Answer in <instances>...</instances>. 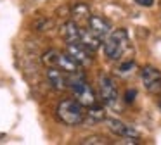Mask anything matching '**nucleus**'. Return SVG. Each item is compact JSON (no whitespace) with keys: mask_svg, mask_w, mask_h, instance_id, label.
<instances>
[{"mask_svg":"<svg viewBox=\"0 0 161 145\" xmlns=\"http://www.w3.org/2000/svg\"><path fill=\"white\" fill-rule=\"evenodd\" d=\"M68 88L73 92L75 99L85 107H90L97 104L95 93L92 90V86L87 83L83 72H75V74H68Z\"/></svg>","mask_w":161,"mask_h":145,"instance_id":"obj_1","label":"nucleus"},{"mask_svg":"<svg viewBox=\"0 0 161 145\" xmlns=\"http://www.w3.org/2000/svg\"><path fill=\"white\" fill-rule=\"evenodd\" d=\"M85 105H81L76 99H66L61 100L57 105V117L61 123L68 124V126H78L85 121Z\"/></svg>","mask_w":161,"mask_h":145,"instance_id":"obj_2","label":"nucleus"},{"mask_svg":"<svg viewBox=\"0 0 161 145\" xmlns=\"http://www.w3.org/2000/svg\"><path fill=\"white\" fill-rule=\"evenodd\" d=\"M42 61H43V64H45L47 67H57V69H61L63 72H66V74L81 72L80 71L81 67L69 57V55H68V54H61V52H57V50L45 52L43 57H42Z\"/></svg>","mask_w":161,"mask_h":145,"instance_id":"obj_3","label":"nucleus"},{"mask_svg":"<svg viewBox=\"0 0 161 145\" xmlns=\"http://www.w3.org/2000/svg\"><path fill=\"white\" fill-rule=\"evenodd\" d=\"M126 47H128V36H126L125 30H116L106 38L104 41V54L108 59L116 61L125 54Z\"/></svg>","mask_w":161,"mask_h":145,"instance_id":"obj_4","label":"nucleus"},{"mask_svg":"<svg viewBox=\"0 0 161 145\" xmlns=\"http://www.w3.org/2000/svg\"><path fill=\"white\" fill-rule=\"evenodd\" d=\"M99 97L106 105L114 107L118 102V88H116L114 79L109 74H101L99 76Z\"/></svg>","mask_w":161,"mask_h":145,"instance_id":"obj_5","label":"nucleus"},{"mask_svg":"<svg viewBox=\"0 0 161 145\" xmlns=\"http://www.w3.org/2000/svg\"><path fill=\"white\" fill-rule=\"evenodd\" d=\"M140 79H142L144 88L153 95H159L161 93V72L153 66H146L140 71Z\"/></svg>","mask_w":161,"mask_h":145,"instance_id":"obj_6","label":"nucleus"},{"mask_svg":"<svg viewBox=\"0 0 161 145\" xmlns=\"http://www.w3.org/2000/svg\"><path fill=\"white\" fill-rule=\"evenodd\" d=\"M66 54L76 62L80 67H87L92 64V52L87 50L83 45L75 43V41H68L66 45Z\"/></svg>","mask_w":161,"mask_h":145,"instance_id":"obj_7","label":"nucleus"},{"mask_svg":"<svg viewBox=\"0 0 161 145\" xmlns=\"http://www.w3.org/2000/svg\"><path fill=\"white\" fill-rule=\"evenodd\" d=\"M106 126L111 133H114L116 137H121V138H139V131L135 130L133 126L123 123L119 119H111L108 117L106 119Z\"/></svg>","mask_w":161,"mask_h":145,"instance_id":"obj_8","label":"nucleus"},{"mask_svg":"<svg viewBox=\"0 0 161 145\" xmlns=\"http://www.w3.org/2000/svg\"><path fill=\"white\" fill-rule=\"evenodd\" d=\"M88 30L99 38V40H106L111 35V26L109 23L101 16H90L88 17Z\"/></svg>","mask_w":161,"mask_h":145,"instance_id":"obj_9","label":"nucleus"},{"mask_svg":"<svg viewBox=\"0 0 161 145\" xmlns=\"http://www.w3.org/2000/svg\"><path fill=\"white\" fill-rule=\"evenodd\" d=\"M45 74H47V81L50 83V86H52L54 90H57V92H64V90L68 88V74L63 72L61 69L47 67Z\"/></svg>","mask_w":161,"mask_h":145,"instance_id":"obj_10","label":"nucleus"},{"mask_svg":"<svg viewBox=\"0 0 161 145\" xmlns=\"http://www.w3.org/2000/svg\"><path fill=\"white\" fill-rule=\"evenodd\" d=\"M85 119L88 123H99V121H106V109L99 104L95 105H90L88 110L85 112Z\"/></svg>","mask_w":161,"mask_h":145,"instance_id":"obj_11","label":"nucleus"},{"mask_svg":"<svg viewBox=\"0 0 161 145\" xmlns=\"http://www.w3.org/2000/svg\"><path fill=\"white\" fill-rule=\"evenodd\" d=\"M80 31H81V28L78 26L75 21H69V23H66L63 26V35H64V38H66V41H75V43H78V40H80Z\"/></svg>","mask_w":161,"mask_h":145,"instance_id":"obj_12","label":"nucleus"},{"mask_svg":"<svg viewBox=\"0 0 161 145\" xmlns=\"http://www.w3.org/2000/svg\"><path fill=\"white\" fill-rule=\"evenodd\" d=\"M83 145H90V143H99V145H106L108 143V138L102 137V135H94V137H88L85 140H81Z\"/></svg>","mask_w":161,"mask_h":145,"instance_id":"obj_13","label":"nucleus"},{"mask_svg":"<svg viewBox=\"0 0 161 145\" xmlns=\"http://www.w3.org/2000/svg\"><path fill=\"white\" fill-rule=\"evenodd\" d=\"M139 5H142V7H151L154 3V0H135Z\"/></svg>","mask_w":161,"mask_h":145,"instance_id":"obj_14","label":"nucleus"},{"mask_svg":"<svg viewBox=\"0 0 161 145\" xmlns=\"http://www.w3.org/2000/svg\"><path fill=\"white\" fill-rule=\"evenodd\" d=\"M133 97H135V90H128V92H126V95H125V100H126V102H132Z\"/></svg>","mask_w":161,"mask_h":145,"instance_id":"obj_15","label":"nucleus"},{"mask_svg":"<svg viewBox=\"0 0 161 145\" xmlns=\"http://www.w3.org/2000/svg\"><path fill=\"white\" fill-rule=\"evenodd\" d=\"M159 107H161V100H159Z\"/></svg>","mask_w":161,"mask_h":145,"instance_id":"obj_16","label":"nucleus"}]
</instances>
